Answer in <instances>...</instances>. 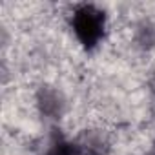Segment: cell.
<instances>
[{
  "mask_svg": "<svg viewBox=\"0 0 155 155\" xmlns=\"http://www.w3.org/2000/svg\"><path fill=\"white\" fill-rule=\"evenodd\" d=\"M73 29H75V35L79 37V40L84 46H88V48L95 46L102 35L101 13L95 11L93 8L79 9L73 17Z\"/></svg>",
  "mask_w": 155,
  "mask_h": 155,
  "instance_id": "cell-1",
  "label": "cell"
}]
</instances>
